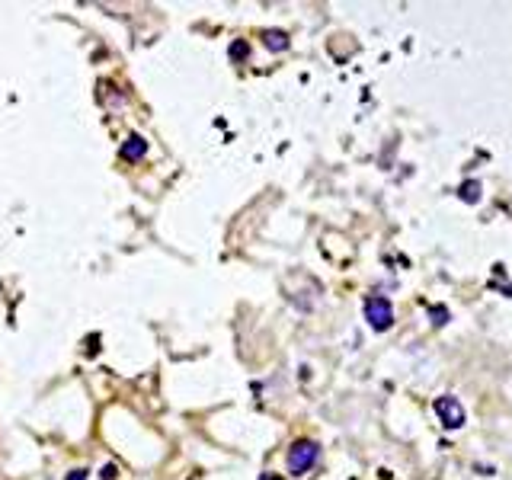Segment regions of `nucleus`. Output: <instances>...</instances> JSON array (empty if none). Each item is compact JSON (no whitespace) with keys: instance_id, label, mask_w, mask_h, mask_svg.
Listing matches in <instances>:
<instances>
[{"instance_id":"1","label":"nucleus","mask_w":512,"mask_h":480,"mask_svg":"<svg viewBox=\"0 0 512 480\" xmlns=\"http://www.w3.org/2000/svg\"><path fill=\"white\" fill-rule=\"evenodd\" d=\"M317 458H320L317 442L301 439V442H295V445H292V452H288V471H292L295 477L308 474V471L314 468V464H317Z\"/></svg>"},{"instance_id":"2","label":"nucleus","mask_w":512,"mask_h":480,"mask_svg":"<svg viewBox=\"0 0 512 480\" xmlns=\"http://www.w3.org/2000/svg\"><path fill=\"white\" fill-rule=\"evenodd\" d=\"M432 410H436V416L442 420L445 429H461L464 420H468V413H464L461 400H458L455 394H442V397H436V400H432Z\"/></svg>"},{"instance_id":"3","label":"nucleus","mask_w":512,"mask_h":480,"mask_svg":"<svg viewBox=\"0 0 512 480\" xmlns=\"http://www.w3.org/2000/svg\"><path fill=\"white\" fill-rule=\"evenodd\" d=\"M365 320H368V327L372 330H388L394 324V308H391V301L388 298H368L365 301Z\"/></svg>"},{"instance_id":"4","label":"nucleus","mask_w":512,"mask_h":480,"mask_svg":"<svg viewBox=\"0 0 512 480\" xmlns=\"http://www.w3.org/2000/svg\"><path fill=\"white\" fill-rule=\"evenodd\" d=\"M119 154H122V160H141L144 154H148V141H144L141 135H128L125 144L119 148Z\"/></svg>"},{"instance_id":"5","label":"nucleus","mask_w":512,"mask_h":480,"mask_svg":"<svg viewBox=\"0 0 512 480\" xmlns=\"http://www.w3.org/2000/svg\"><path fill=\"white\" fill-rule=\"evenodd\" d=\"M266 45L272 48V52H285L288 36H285V32H279V29H272V32H266Z\"/></svg>"},{"instance_id":"6","label":"nucleus","mask_w":512,"mask_h":480,"mask_svg":"<svg viewBox=\"0 0 512 480\" xmlns=\"http://www.w3.org/2000/svg\"><path fill=\"white\" fill-rule=\"evenodd\" d=\"M461 199H464V202H477V199H480V183H474V180H471V183H464V186H461Z\"/></svg>"},{"instance_id":"7","label":"nucleus","mask_w":512,"mask_h":480,"mask_svg":"<svg viewBox=\"0 0 512 480\" xmlns=\"http://www.w3.org/2000/svg\"><path fill=\"white\" fill-rule=\"evenodd\" d=\"M244 52H247V48H244V42H237V45L231 48V55H234V58H240V55H244Z\"/></svg>"},{"instance_id":"8","label":"nucleus","mask_w":512,"mask_h":480,"mask_svg":"<svg viewBox=\"0 0 512 480\" xmlns=\"http://www.w3.org/2000/svg\"><path fill=\"white\" fill-rule=\"evenodd\" d=\"M68 480H84V471H74V474H71Z\"/></svg>"}]
</instances>
